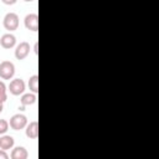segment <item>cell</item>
Here are the masks:
<instances>
[{
    "instance_id": "cell-1",
    "label": "cell",
    "mask_w": 159,
    "mask_h": 159,
    "mask_svg": "<svg viewBox=\"0 0 159 159\" xmlns=\"http://www.w3.org/2000/svg\"><path fill=\"white\" fill-rule=\"evenodd\" d=\"M15 75V65L11 61L0 62V77L2 80H11Z\"/></svg>"
},
{
    "instance_id": "cell-2",
    "label": "cell",
    "mask_w": 159,
    "mask_h": 159,
    "mask_svg": "<svg viewBox=\"0 0 159 159\" xmlns=\"http://www.w3.org/2000/svg\"><path fill=\"white\" fill-rule=\"evenodd\" d=\"M2 24H4V27L10 32L17 30V27H19V15L15 14V12H7L4 17Z\"/></svg>"
},
{
    "instance_id": "cell-3",
    "label": "cell",
    "mask_w": 159,
    "mask_h": 159,
    "mask_svg": "<svg viewBox=\"0 0 159 159\" xmlns=\"http://www.w3.org/2000/svg\"><path fill=\"white\" fill-rule=\"evenodd\" d=\"M27 124V118L25 114H21V113H17V114H14L11 118H10V122H9V125L11 129L14 130H20V129H24Z\"/></svg>"
},
{
    "instance_id": "cell-4",
    "label": "cell",
    "mask_w": 159,
    "mask_h": 159,
    "mask_svg": "<svg viewBox=\"0 0 159 159\" xmlns=\"http://www.w3.org/2000/svg\"><path fill=\"white\" fill-rule=\"evenodd\" d=\"M9 91L12 96H20L25 91V82L21 78H14L9 84Z\"/></svg>"
},
{
    "instance_id": "cell-5",
    "label": "cell",
    "mask_w": 159,
    "mask_h": 159,
    "mask_svg": "<svg viewBox=\"0 0 159 159\" xmlns=\"http://www.w3.org/2000/svg\"><path fill=\"white\" fill-rule=\"evenodd\" d=\"M24 24H25V27L27 30L36 32L39 30V16H37V14H27L24 19Z\"/></svg>"
},
{
    "instance_id": "cell-6",
    "label": "cell",
    "mask_w": 159,
    "mask_h": 159,
    "mask_svg": "<svg viewBox=\"0 0 159 159\" xmlns=\"http://www.w3.org/2000/svg\"><path fill=\"white\" fill-rule=\"evenodd\" d=\"M30 52V43L26 41L20 42L15 48V57L17 60H24Z\"/></svg>"
},
{
    "instance_id": "cell-7",
    "label": "cell",
    "mask_w": 159,
    "mask_h": 159,
    "mask_svg": "<svg viewBox=\"0 0 159 159\" xmlns=\"http://www.w3.org/2000/svg\"><path fill=\"white\" fill-rule=\"evenodd\" d=\"M0 45H1V47L6 48V50L12 48L16 45V37L12 34H10V32L4 34L1 36V39H0Z\"/></svg>"
},
{
    "instance_id": "cell-8",
    "label": "cell",
    "mask_w": 159,
    "mask_h": 159,
    "mask_svg": "<svg viewBox=\"0 0 159 159\" xmlns=\"http://www.w3.org/2000/svg\"><path fill=\"white\" fill-rule=\"evenodd\" d=\"M25 133H26V137L30 138V139H36L39 137V123L37 120H32L30 123L26 124L25 127Z\"/></svg>"
},
{
    "instance_id": "cell-9",
    "label": "cell",
    "mask_w": 159,
    "mask_h": 159,
    "mask_svg": "<svg viewBox=\"0 0 159 159\" xmlns=\"http://www.w3.org/2000/svg\"><path fill=\"white\" fill-rule=\"evenodd\" d=\"M36 99H37L36 93H22V96H21V98H20L21 108H19V109L24 111V108H25L26 106H31V104L36 103Z\"/></svg>"
},
{
    "instance_id": "cell-10",
    "label": "cell",
    "mask_w": 159,
    "mask_h": 159,
    "mask_svg": "<svg viewBox=\"0 0 159 159\" xmlns=\"http://www.w3.org/2000/svg\"><path fill=\"white\" fill-rule=\"evenodd\" d=\"M27 157H29V153L24 147H15L10 154L11 159H27Z\"/></svg>"
},
{
    "instance_id": "cell-11",
    "label": "cell",
    "mask_w": 159,
    "mask_h": 159,
    "mask_svg": "<svg viewBox=\"0 0 159 159\" xmlns=\"http://www.w3.org/2000/svg\"><path fill=\"white\" fill-rule=\"evenodd\" d=\"M14 138L11 135H6V134H2V137H0V149L2 150H9L14 147Z\"/></svg>"
},
{
    "instance_id": "cell-12",
    "label": "cell",
    "mask_w": 159,
    "mask_h": 159,
    "mask_svg": "<svg viewBox=\"0 0 159 159\" xmlns=\"http://www.w3.org/2000/svg\"><path fill=\"white\" fill-rule=\"evenodd\" d=\"M29 88L32 93H37L39 92V76L37 75H32L29 78Z\"/></svg>"
},
{
    "instance_id": "cell-13",
    "label": "cell",
    "mask_w": 159,
    "mask_h": 159,
    "mask_svg": "<svg viewBox=\"0 0 159 159\" xmlns=\"http://www.w3.org/2000/svg\"><path fill=\"white\" fill-rule=\"evenodd\" d=\"M7 98V94H6V84L0 81V102H5Z\"/></svg>"
},
{
    "instance_id": "cell-14",
    "label": "cell",
    "mask_w": 159,
    "mask_h": 159,
    "mask_svg": "<svg viewBox=\"0 0 159 159\" xmlns=\"http://www.w3.org/2000/svg\"><path fill=\"white\" fill-rule=\"evenodd\" d=\"M9 129V122L6 119H1L0 118V135L5 134Z\"/></svg>"
},
{
    "instance_id": "cell-15",
    "label": "cell",
    "mask_w": 159,
    "mask_h": 159,
    "mask_svg": "<svg viewBox=\"0 0 159 159\" xmlns=\"http://www.w3.org/2000/svg\"><path fill=\"white\" fill-rule=\"evenodd\" d=\"M7 158H9V155H7L6 150L0 149V159H7Z\"/></svg>"
},
{
    "instance_id": "cell-16",
    "label": "cell",
    "mask_w": 159,
    "mask_h": 159,
    "mask_svg": "<svg viewBox=\"0 0 159 159\" xmlns=\"http://www.w3.org/2000/svg\"><path fill=\"white\" fill-rule=\"evenodd\" d=\"M1 1H2L5 5H14L17 0H1Z\"/></svg>"
},
{
    "instance_id": "cell-17",
    "label": "cell",
    "mask_w": 159,
    "mask_h": 159,
    "mask_svg": "<svg viewBox=\"0 0 159 159\" xmlns=\"http://www.w3.org/2000/svg\"><path fill=\"white\" fill-rule=\"evenodd\" d=\"M34 52H35L36 55L39 53V43H37V42H36V43L34 45Z\"/></svg>"
},
{
    "instance_id": "cell-18",
    "label": "cell",
    "mask_w": 159,
    "mask_h": 159,
    "mask_svg": "<svg viewBox=\"0 0 159 159\" xmlns=\"http://www.w3.org/2000/svg\"><path fill=\"white\" fill-rule=\"evenodd\" d=\"M2 109H4V102H0V113L2 112Z\"/></svg>"
},
{
    "instance_id": "cell-19",
    "label": "cell",
    "mask_w": 159,
    "mask_h": 159,
    "mask_svg": "<svg viewBox=\"0 0 159 159\" xmlns=\"http://www.w3.org/2000/svg\"><path fill=\"white\" fill-rule=\"evenodd\" d=\"M24 1H26V2H31V1H34V0H24Z\"/></svg>"
}]
</instances>
